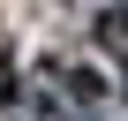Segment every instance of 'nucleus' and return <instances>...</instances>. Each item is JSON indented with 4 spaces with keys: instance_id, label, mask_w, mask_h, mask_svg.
Returning a JSON list of instances; mask_svg holds the SVG:
<instances>
[{
    "instance_id": "obj_1",
    "label": "nucleus",
    "mask_w": 128,
    "mask_h": 121,
    "mask_svg": "<svg viewBox=\"0 0 128 121\" xmlns=\"http://www.w3.org/2000/svg\"><path fill=\"white\" fill-rule=\"evenodd\" d=\"M8 98H15V68L0 60V106H8Z\"/></svg>"
}]
</instances>
